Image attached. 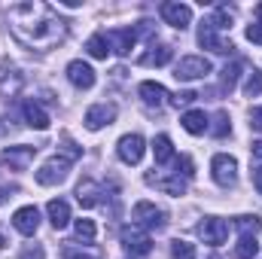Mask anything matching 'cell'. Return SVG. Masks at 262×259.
Wrapping results in <instances>:
<instances>
[{
	"label": "cell",
	"mask_w": 262,
	"mask_h": 259,
	"mask_svg": "<svg viewBox=\"0 0 262 259\" xmlns=\"http://www.w3.org/2000/svg\"><path fill=\"white\" fill-rule=\"evenodd\" d=\"M12 37L34 52H49L67 37V21L43 0H25L6 12Z\"/></svg>",
	"instance_id": "1"
},
{
	"label": "cell",
	"mask_w": 262,
	"mask_h": 259,
	"mask_svg": "<svg viewBox=\"0 0 262 259\" xmlns=\"http://www.w3.org/2000/svg\"><path fill=\"white\" fill-rule=\"evenodd\" d=\"M131 220H134V226H140L146 232H162L168 226V213L162 207H156L152 201H137L131 210Z\"/></svg>",
	"instance_id": "2"
},
{
	"label": "cell",
	"mask_w": 262,
	"mask_h": 259,
	"mask_svg": "<svg viewBox=\"0 0 262 259\" xmlns=\"http://www.w3.org/2000/svg\"><path fill=\"white\" fill-rule=\"evenodd\" d=\"M67 171H70V162L64 156H52L37 168V183L40 186H58L67 180Z\"/></svg>",
	"instance_id": "3"
},
{
	"label": "cell",
	"mask_w": 262,
	"mask_h": 259,
	"mask_svg": "<svg viewBox=\"0 0 262 259\" xmlns=\"http://www.w3.org/2000/svg\"><path fill=\"white\" fill-rule=\"evenodd\" d=\"M210 174L220 186H235L238 183V162L235 156H226V153H216L210 159Z\"/></svg>",
	"instance_id": "4"
},
{
	"label": "cell",
	"mask_w": 262,
	"mask_h": 259,
	"mask_svg": "<svg viewBox=\"0 0 262 259\" xmlns=\"http://www.w3.org/2000/svg\"><path fill=\"white\" fill-rule=\"evenodd\" d=\"M210 73V61L204 58V55H186V58H180L177 67H174V76L180 79V82H192V79H204Z\"/></svg>",
	"instance_id": "5"
},
{
	"label": "cell",
	"mask_w": 262,
	"mask_h": 259,
	"mask_svg": "<svg viewBox=\"0 0 262 259\" xmlns=\"http://www.w3.org/2000/svg\"><path fill=\"white\" fill-rule=\"evenodd\" d=\"M122 247L128 250L131 256H146L149 253V247H152V238H149V232L146 229H140V226H125L122 229Z\"/></svg>",
	"instance_id": "6"
},
{
	"label": "cell",
	"mask_w": 262,
	"mask_h": 259,
	"mask_svg": "<svg viewBox=\"0 0 262 259\" xmlns=\"http://www.w3.org/2000/svg\"><path fill=\"white\" fill-rule=\"evenodd\" d=\"M216 31H220V28H216L210 18H204V21H201V28H198V43H201L204 49H210V52H220V55L232 52V49H235V46H232V40L220 37Z\"/></svg>",
	"instance_id": "7"
},
{
	"label": "cell",
	"mask_w": 262,
	"mask_h": 259,
	"mask_svg": "<svg viewBox=\"0 0 262 259\" xmlns=\"http://www.w3.org/2000/svg\"><path fill=\"white\" fill-rule=\"evenodd\" d=\"M198 235H201V241H204V244L220 247V244L229 238V223H226V220H220V217H204V220L198 223Z\"/></svg>",
	"instance_id": "8"
},
{
	"label": "cell",
	"mask_w": 262,
	"mask_h": 259,
	"mask_svg": "<svg viewBox=\"0 0 262 259\" xmlns=\"http://www.w3.org/2000/svg\"><path fill=\"white\" fill-rule=\"evenodd\" d=\"M143 153H146V143H143L140 134H122L119 143H116V156H119L125 165H137V162L143 159Z\"/></svg>",
	"instance_id": "9"
},
{
	"label": "cell",
	"mask_w": 262,
	"mask_h": 259,
	"mask_svg": "<svg viewBox=\"0 0 262 259\" xmlns=\"http://www.w3.org/2000/svg\"><path fill=\"white\" fill-rule=\"evenodd\" d=\"M34 156H37V146L21 143V146H6V149L0 153V162L9 165L12 171H28V165L34 162Z\"/></svg>",
	"instance_id": "10"
},
{
	"label": "cell",
	"mask_w": 262,
	"mask_h": 259,
	"mask_svg": "<svg viewBox=\"0 0 262 259\" xmlns=\"http://www.w3.org/2000/svg\"><path fill=\"white\" fill-rule=\"evenodd\" d=\"M12 229H15L18 235L31 238V235L40 229V210H37L34 204H25V207H18V210L12 213Z\"/></svg>",
	"instance_id": "11"
},
{
	"label": "cell",
	"mask_w": 262,
	"mask_h": 259,
	"mask_svg": "<svg viewBox=\"0 0 262 259\" xmlns=\"http://www.w3.org/2000/svg\"><path fill=\"white\" fill-rule=\"evenodd\" d=\"M162 18H165L171 28L186 31V28L192 25V9H189L186 3H174V0H168V3H162Z\"/></svg>",
	"instance_id": "12"
},
{
	"label": "cell",
	"mask_w": 262,
	"mask_h": 259,
	"mask_svg": "<svg viewBox=\"0 0 262 259\" xmlns=\"http://www.w3.org/2000/svg\"><path fill=\"white\" fill-rule=\"evenodd\" d=\"M113 119H116V107L113 104H95V107L85 110V128L89 131H101Z\"/></svg>",
	"instance_id": "13"
},
{
	"label": "cell",
	"mask_w": 262,
	"mask_h": 259,
	"mask_svg": "<svg viewBox=\"0 0 262 259\" xmlns=\"http://www.w3.org/2000/svg\"><path fill=\"white\" fill-rule=\"evenodd\" d=\"M67 79H70L76 89H92L98 76H95L92 64H85V61H79V58H76V61H70V64H67Z\"/></svg>",
	"instance_id": "14"
},
{
	"label": "cell",
	"mask_w": 262,
	"mask_h": 259,
	"mask_svg": "<svg viewBox=\"0 0 262 259\" xmlns=\"http://www.w3.org/2000/svg\"><path fill=\"white\" fill-rule=\"evenodd\" d=\"M21 85H25V79H21V73L15 67L0 64V95L3 98H15L21 92Z\"/></svg>",
	"instance_id": "15"
},
{
	"label": "cell",
	"mask_w": 262,
	"mask_h": 259,
	"mask_svg": "<svg viewBox=\"0 0 262 259\" xmlns=\"http://www.w3.org/2000/svg\"><path fill=\"white\" fill-rule=\"evenodd\" d=\"M137 95H140V101L146 104V107H162L165 104V98H168V89L162 85V82H152V79H146V82H140V89H137Z\"/></svg>",
	"instance_id": "16"
},
{
	"label": "cell",
	"mask_w": 262,
	"mask_h": 259,
	"mask_svg": "<svg viewBox=\"0 0 262 259\" xmlns=\"http://www.w3.org/2000/svg\"><path fill=\"white\" fill-rule=\"evenodd\" d=\"M107 40H110V49L116 55H128L137 43V34H134V28H119V31H110Z\"/></svg>",
	"instance_id": "17"
},
{
	"label": "cell",
	"mask_w": 262,
	"mask_h": 259,
	"mask_svg": "<svg viewBox=\"0 0 262 259\" xmlns=\"http://www.w3.org/2000/svg\"><path fill=\"white\" fill-rule=\"evenodd\" d=\"M21 116H25V122H28L31 128H37V131H46L49 122H52L49 113H46L37 101H25V104H21Z\"/></svg>",
	"instance_id": "18"
},
{
	"label": "cell",
	"mask_w": 262,
	"mask_h": 259,
	"mask_svg": "<svg viewBox=\"0 0 262 259\" xmlns=\"http://www.w3.org/2000/svg\"><path fill=\"white\" fill-rule=\"evenodd\" d=\"M101 195H104V189L95 183V180H79V186H76V198H79V204L82 207H95V204H101Z\"/></svg>",
	"instance_id": "19"
},
{
	"label": "cell",
	"mask_w": 262,
	"mask_h": 259,
	"mask_svg": "<svg viewBox=\"0 0 262 259\" xmlns=\"http://www.w3.org/2000/svg\"><path fill=\"white\" fill-rule=\"evenodd\" d=\"M46 213H49V223L55 229H64L67 223H70V204H67L64 198H52L46 204Z\"/></svg>",
	"instance_id": "20"
},
{
	"label": "cell",
	"mask_w": 262,
	"mask_h": 259,
	"mask_svg": "<svg viewBox=\"0 0 262 259\" xmlns=\"http://www.w3.org/2000/svg\"><path fill=\"white\" fill-rule=\"evenodd\" d=\"M171 58H174V49H171V46H152V49L143 52L137 61L143 67H162V64H168Z\"/></svg>",
	"instance_id": "21"
},
{
	"label": "cell",
	"mask_w": 262,
	"mask_h": 259,
	"mask_svg": "<svg viewBox=\"0 0 262 259\" xmlns=\"http://www.w3.org/2000/svg\"><path fill=\"white\" fill-rule=\"evenodd\" d=\"M146 183H149V186H159L162 192H168V195H183V192H186V180H183L180 174H177V177H171V180H162V177H152V174H149V177H146Z\"/></svg>",
	"instance_id": "22"
},
{
	"label": "cell",
	"mask_w": 262,
	"mask_h": 259,
	"mask_svg": "<svg viewBox=\"0 0 262 259\" xmlns=\"http://www.w3.org/2000/svg\"><path fill=\"white\" fill-rule=\"evenodd\" d=\"M85 52L92 55V58H107L113 49H110V40H107V34H92L89 40H85Z\"/></svg>",
	"instance_id": "23"
},
{
	"label": "cell",
	"mask_w": 262,
	"mask_h": 259,
	"mask_svg": "<svg viewBox=\"0 0 262 259\" xmlns=\"http://www.w3.org/2000/svg\"><path fill=\"white\" fill-rule=\"evenodd\" d=\"M180 125L189 134H204L207 131V116H204V110H189V113L180 116Z\"/></svg>",
	"instance_id": "24"
},
{
	"label": "cell",
	"mask_w": 262,
	"mask_h": 259,
	"mask_svg": "<svg viewBox=\"0 0 262 259\" xmlns=\"http://www.w3.org/2000/svg\"><path fill=\"white\" fill-rule=\"evenodd\" d=\"M152 156H156V162H159V165H165V162H171V159H174V143H171V137H168V134H159V137L152 140Z\"/></svg>",
	"instance_id": "25"
},
{
	"label": "cell",
	"mask_w": 262,
	"mask_h": 259,
	"mask_svg": "<svg viewBox=\"0 0 262 259\" xmlns=\"http://www.w3.org/2000/svg\"><path fill=\"white\" fill-rule=\"evenodd\" d=\"M259 253V244H256V235H241L238 247H235V256L238 259H253Z\"/></svg>",
	"instance_id": "26"
},
{
	"label": "cell",
	"mask_w": 262,
	"mask_h": 259,
	"mask_svg": "<svg viewBox=\"0 0 262 259\" xmlns=\"http://www.w3.org/2000/svg\"><path fill=\"white\" fill-rule=\"evenodd\" d=\"M235 229H241V235H256L262 229V220L256 213H244V217L235 220Z\"/></svg>",
	"instance_id": "27"
},
{
	"label": "cell",
	"mask_w": 262,
	"mask_h": 259,
	"mask_svg": "<svg viewBox=\"0 0 262 259\" xmlns=\"http://www.w3.org/2000/svg\"><path fill=\"white\" fill-rule=\"evenodd\" d=\"M73 232H76L79 241H95L98 226H95V220H76V223H73Z\"/></svg>",
	"instance_id": "28"
},
{
	"label": "cell",
	"mask_w": 262,
	"mask_h": 259,
	"mask_svg": "<svg viewBox=\"0 0 262 259\" xmlns=\"http://www.w3.org/2000/svg\"><path fill=\"white\" fill-rule=\"evenodd\" d=\"M238 73H241V61H232V64L223 67V76H220V79H223V89H229V92H232V89H235V82H238Z\"/></svg>",
	"instance_id": "29"
},
{
	"label": "cell",
	"mask_w": 262,
	"mask_h": 259,
	"mask_svg": "<svg viewBox=\"0 0 262 259\" xmlns=\"http://www.w3.org/2000/svg\"><path fill=\"white\" fill-rule=\"evenodd\" d=\"M207 128L213 131L216 137H226V134H229V128H232V119H229V113H226V110H220V113L213 116V125H207Z\"/></svg>",
	"instance_id": "30"
},
{
	"label": "cell",
	"mask_w": 262,
	"mask_h": 259,
	"mask_svg": "<svg viewBox=\"0 0 262 259\" xmlns=\"http://www.w3.org/2000/svg\"><path fill=\"white\" fill-rule=\"evenodd\" d=\"M171 256L174 259H195V247L189 241H171Z\"/></svg>",
	"instance_id": "31"
},
{
	"label": "cell",
	"mask_w": 262,
	"mask_h": 259,
	"mask_svg": "<svg viewBox=\"0 0 262 259\" xmlns=\"http://www.w3.org/2000/svg\"><path fill=\"white\" fill-rule=\"evenodd\" d=\"M244 95H247V98H256V95H262V73H256V70H253V73L247 76V82H244Z\"/></svg>",
	"instance_id": "32"
},
{
	"label": "cell",
	"mask_w": 262,
	"mask_h": 259,
	"mask_svg": "<svg viewBox=\"0 0 262 259\" xmlns=\"http://www.w3.org/2000/svg\"><path fill=\"white\" fill-rule=\"evenodd\" d=\"M195 101H198L195 92H177V95L171 98V104H174V107H189V104H195Z\"/></svg>",
	"instance_id": "33"
},
{
	"label": "cell",
	"mask_w": 262,
	"mask_h": 259,
	"mask_svg": "<svg viewBox=\"0 0 262 259\" xmlns=\"http://www.w3.org/2000/svg\"><path fill=\"white\" fill-rule=\"evenodd\" d=\"M61 259H101L98 253H82V250H76V247H64L61 250Z\"/></svg>",
	"instance_id": "34"
},
{
	"label": "cell",
	"mask_w": 262,
	"mask_h": 259,
	"mask_svg": "<svg viewBox=\"0 0 262 259\" xmlns=\"http://www.w3.org/2000/svg\"><path fill=\"white\" fill-rule=\"evenodd\" d=\"M177 174H183V180H189L195 171H192V159L189 156H180V162H177Z\"/></svg>",
	"instance_id": "35"
},
{
	"label": "cell",
	"mask_w": 262,
	"mask_h": 259,
	"mask_svg": "<svg viewBox=\"0 0 262 259\" xmlns=\"http://www.w3.org/2000/svg\"><path fill=\"white\" fill-rule=\"evenodd\" d=\"M21 259H46V250H43L40 244H34V247H25V250H21Z\"/></svg>",
	"instance_id": "36"
},
{
	"label": "cell",
	"mask_w": 262,
	"mask_h": 259,
	"mask_svg": "<svg viewBox=\"0 0 262 259\" xmlns=\"http://www.w3.org/2000/svg\"><path fill=\"white\" fill-rule=\"evenodd\" d=\"M247 40L262 46V21H256V25H250V28H247Z\"/></svg>",
	"instance_id": "37"
},
{
	"label": "cell",
	"mask_w": 262,
	"mask_h": 259,
	"mask_svg": "<svg viewBox=\"0 0 262 259\" xmlns=\"http://www.w3.org/2000/svg\"><path fill=\"white\" fill-rule=\"evenodd\" d=\"M250 128L262 134V107H253L250 110Z\"/></svg>",
	"instance_id": "38"
},
{
	"label": "cell",
	"mask_w": 262,
	"mask_h": 259,
	"mask_svg": "<svg viewBox=\"0 0 262 259\" xmlns=\"http://www.w3.org/2000/svg\"><path fill=\"white\" fill-rule=\"evenodd\" d=\"M15 192H18V186H0V204H3L6 198H12Z\"/></svg>",
	"instance_id": "39"
},
{
	"label": "cell",
	"mask_w": 262,
	"mask_h": 259,
	"mask_svg": "<svg viewBox=\"0 0 262 259\" xmlns=\"http://www.w3.org/2000/svg\"><path fill=\"white\" fill-rule=\"evenodd\" d=\"M253 186L259 189V195H262V165H256L253 168Z\"/></svg>",
	"instance_id": "40"
},
{
	"label": "cell",
	"mask_w": 262,
	"mask_h": 259,
	"mask_svg": "<svg viewBox=\"0 0 262 259\" xmlns=\"http://www.w3.org/2000/svg\"><path fill=\"white\" fill-rule=\"evenodd\" d=\"M253 156H256V159H262V140H256V143H253Z\"/></svg>",
	"instance_id": "41"
},
{
	"label": "cell",
	"mask_w": 262,
	"mask_h": 259,
	"mask_svg": "<svg viewBox=\"0 0 262 259\" xmlns=\"http://www.w3.org/2000/svg\"><path fill=\"white\" fill-rule=\"evenodd\" d=\"M6 244H9V241H6V235H3V229H0V250H3Z\"/></svg>",
	"instance_id": "42"
},
{
	"label": "cell",
	"mask_w": 262,
	"mask_h": 259,
	"mask_svg": "<svg viewBox=\"0 0 262 259\" xmlns=\"http://www.w3.org/2000/svg\"><path fill=\"white\" fill-rule=\"evenodd\" d=\"M256 15H259V21H262V3H259V6H256Z\"/></svg>",
	"instance_id": "43"
}]
</instances>
